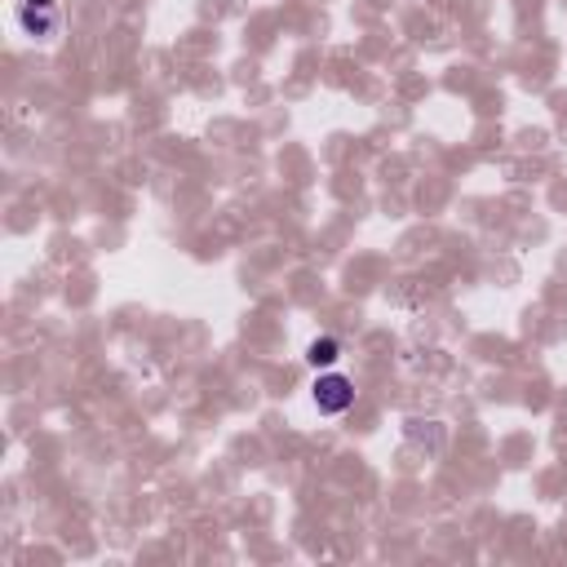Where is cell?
<instances>
[{
	"label": "cell",
	"mask_w": 567,
	"mask_h": 567,
	"mask_svg": "<svg viewBox=\"0 0 567 567\" xmlns=\"http://www.w3.org/2000/svg\"><path fill=\"white\" fill-rule=\"evenodd\" d=\"M310 399H315V408H319V412L342 417V412L355 404V386H351L342 373H319V377H315V386H310Z\"/></svg>",
	"instance_id": "1"
},
{
	"label": "cell",
	"mask_w": 567,
	"mask_h": 567,
	"mask_svg": "<svg viewBox=\"0 0 567 567\" xmlns=\"http://www.w3.org/2000/svg\"><path fill=\"white\" fill-rule=\"evenodd\" d=\"M63 23V10H58V0H23L19 5V27L36 41H49Z\"/></svg>",
	"instance_id": "2"
},
{
	"label": "cell",
	"mask_w": 567,
	"mask_h": 567,
	"mask_svg": "<svg viewBox=\"0 0 567 567\" xmlns=\"http://www.w3.org/2000/svg\"><path fill=\"white\" fill-rule=\"evenodd\" d=\"M306 360L315 368H332L337 360H342V342H337V337H315V342L306 347Z\"/></svg>",
	"instance_id": "3"
}]
</instances>
